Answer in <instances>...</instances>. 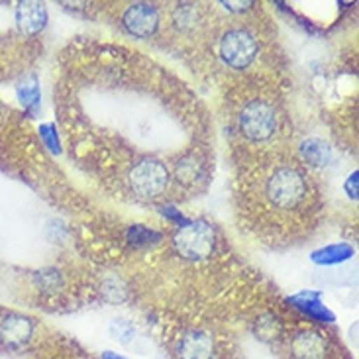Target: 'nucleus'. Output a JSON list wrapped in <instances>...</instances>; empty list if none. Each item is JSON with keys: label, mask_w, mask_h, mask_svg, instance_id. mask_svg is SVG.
I'll return each mask as SVG.
<instances>
[{"label": "nucleus", "mask_w": 359, "mask_h": 359, "mask_svg": "<svg viewBox=\"0 0 359 359\" xmlns=\"http://www.w3.org/2000/svg\"><path fill=\"white\" fill-rule=\"evenodd\" d=\"M173 22L179 29L194 28L198 24V8L196 4H179V8L173 14Z\"/></svg>", "instance_id": "2eb2a0df"}, {"label": "nucleus", "mask_w": 359, "mask_h": 359, "mask_svg": "<svg viewBox=\"0 0 359 359\" xmlns=\"http://www.w3.org/2000/svg\"><path fill=\"white\" fill-rule=\"evenodd\" d=\"M236 128L240 136L253 146L271 142L279 134V108L267 97H252L240 104L236 112Z\"/></svg>", "instance_id": "f03ea898"}, {"label": "nucleus", "mask_w": 359, "mask_h": 359, "mask_svg": "<svg viewBox=\"0 0 359 359\" xmlns=\"http://www.w3.org/2000/svg\"><path fill=\"white\" fill-rule=\"evenodd\" d=\"M39 136H41L43 144H46L51 151H59L57 130H55L53 124H43V126H39Z\"/></svg>", "instance_id": "a211bd4d"}, {"label": "nucleus", "mask_w": 359, "mask_h": 359, "mask_svg": "<svg viewBox=\"0 0 359 359\" xmlns=\"http://www.w3.org/2000/svg\"><path fill=\"white\" fill-rule=\"evenodd\" d=\"M291 302L312 320L334 322V312L328 311L326 304H322L320 299H318V292H301V294L292 297Z\"/></svg>", "instance_id": "9b49d317"}, {"label": "nucleus", "mask_w": 359, "mask_h": 359, "mask_svg": "<svg viewBox=\"0 0 359 359\" xmlns=\"http://www.w3.org/2000/svg\"><path fill=\"white\" fill-rule=\"evenodd\" d=\"M214 355H216L214 338L204 330L187 332L177 348L179 359H214Z\"/></svg>", "instance_id": "1a4fd4ad"}, {"label": "nucleus", "mask_w": 359, "mask_h": 359, "mask_svg": "<svg viewBox=\"0 0 359 359\" xmlns=\"http://www.w3.org/2000/svg\"><path fill=\"white\" fill-rule=\"evenodd\" d=\"M301 154L304 157V161L309 163V165L314 167H324L328 165V161L332 159V149L322 140H316V137H312V140H306L301 147Z\"/></svg>", "instance_id": "ddd939ff"}, {"label": "nucleus", "mask_w": 359, "mask_h": 359, "mask_svg": "<svg viewBox=\"0 0 359 359\" xmlns=\"http://www.w3.org/2000/svg\"><path fill=\"white\" fill-rule=\"evenodd\" d=\"M110 334L120 344H130L136 338V326L128 318H114V320L110 322Z\"/></svg>", "instance_id": "dca6fc26"}, {"label": "nucleus", "mask_w": 359, "mask_h": 359, "mask_svg": "<svg viewBox=\"0 0 359 359\" xmlns=\"http://www.w3.org/2000/svg\"><path fill=\"white\" fill-rule=\"evenodd\" d=\"M311 194V179L294 163L271 167L259 181V201L277 216H294L304 210Z\"/></svg>", "instance_id": "f257e3e1"}, {"label": "nucleus", "mask_w": 359, "mask_h": 359, "mask_svg": "<svg viewBox=\"0 0 359 359\" xmlns=\"http://www.w3.org/2000/svg\"><path fill=\"white\" fill-rule=\"evenodd\" d=\"M128 238H130V242H134L136 245H149L151 242H157L161 238V233L151 230V228H146V226L134 224L128 230Z\"/></svg>", "instance_id": "f3484780"}, {"label": "nucleus", "mask_w": 359, "mask_h": 359, "mask_svg": "<svg viewBox=\"0 0 359 359\" xmlns=\"http://www.w3.org/2000/svg\"><path fill=\"white\" fill-rule=\"evenodd\" d=\"M18 98L28 110H36L41 100V93H39V83L36 75H29L18 85Z\"/></svg>", "instance_id": "4468645a"}, {"label": "nucleus", "mask_w": 359, "mask_h": 359, "mask_svg": "<svg viewBox=\"0 0 359 359\" xmlns=\"http://www.w3.org/2000/svg\"><path fill=\"white\" fill-rule=\"evenodd\" d=\"M346 191H348L351 198H355V194H358V173L350 175V179L346 181Z\"/></svg>", "instance_id": "6ab92c4d"}, {"label": "nucleus", "mask_w": 359, "mask_h": 359, "mask_svg": "<svg viewBox=\"0 0 359 359\" xmlns=\"http://www.w3.org/2000/svg\"><path fill=\"white\" fill-rule=\"evenodd\" d=\"M161 24V14L156 4L136 2L122 12V26L130 36L137 39L151 38Z\"/></svg>", "instance_id": "0eeeda50"}, {"label": "nucleus", "mask_w": 359, "mask_h": 359, "mask_svg": "<svg viewBox=\"0 0 359 359\" xmlns=\"http://www.w3.org/2000/svg\"><path fill=\"white\" fill-rule=\"evenodd\" d=\"M291 359H328L330 344L328 338L318 330H301L292 336L289 344Z\"/></svg>", "instance_id": "6e6552de"}, {"label": "nucleus", "mask_w": 359, "mask_h": 359, "mask_svg": "<svg viewBox=\"0 0 359 359\" xmlns=\"http://www.w3.org/2000/svg\"><path fill=\"white\" fill-rule=\"evenodd\" d=\"M16 26L24 36H38L48 26V10L39 2H22L16 8Z\"/></svg>", "instance_id": "9d476101"}, {"label": "nucleus", "mask_w": 359, "mask_h": 359, "mask_svg": "<svg viewBox=\"0 0 359 359\" xmlns=\"http://www.w3.org/2000/svg\"><path fill=\"white\" fill-rule=\"evenodd\" d=\"M171 179L173 177L167 163H163L161 159L144 157L128 169L126 181L134 196L142 201H156L167 193Z\"/></svg>", "instance_id": "7ed1b4c3"}, {"label": "nucleus", "mask_w": 359, "mask_h": 359, "mask_svg": "<svg viewBox=\"0 0 359 359\" xmlns=\"http://www.w3.org/2000/svg\"><path fill=\"white\" fill-rule=\"evenodd\" d=\"M353 253H355L353 248L348 243H332L312 253V262L318 265H336V263L348 262L350 257H353Z\"/></svg>", "instance_id": "f8f14e48"}, {"label": "nucleus", "mask_w": 359, "mask_h": 359, "mask_svg": "<svg viewBox=\"0 0 359 359\" xmlns=\"http://www.w3.org/2000/svg\"><path fill=\"white\" fill-rule=\"evenodd\" d=\"M216 53L226 67L248 69L259 55V39L252 29L230 26L218 38Z\"/></svg>", "instance_id": "20e7f679"}, {"label": "nucleus", "mask_w": 359, "mask_h": 359, "mask_svg": "<svg viewBox=\"0 0 359 359\" xmlns=\"http://www.w3.org/2000/svg\"><path fill=\"white\" fill-rule=\"evenodd\" d=\"M102 359H128V358H124V355H118V353H114V351H104V353H102Z\"/></svg>", "instance_id": "aec40b11"}, {"label": "nucleus", "mask_w": 359, "mask_h": 359, "mask_svg": "<svg viewBox=\"0 0 359 359\" xmlns=\"http://www.w3.org/2000/svg\"><path fill=\"white\" fill-rule=\"evenodd\" d=\"M36 320L20 312H4L0 316V348L8 351L24 350L36 334Z\"/></svg>", "instance_id": "423d86ee"}, {"label": "nucleus", "mask_w": 359, "mask_h": 359, "mask_svg": "<svg viewBox=\"0 0 359 359\" xmlns=\"http://www.w3.org/2000/svg\"><path fill=\"white\" fill-rule=\"evenodd\" d=\"M173 242L181 257L191 262H201L212 255L216 245V230L212 224L204 220L189 222L177 232Z\"/></svg>", "instance_id": "39448f33"}]
</instances>
